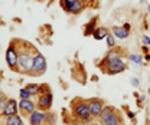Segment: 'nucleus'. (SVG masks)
Returning a JSON list of instances; mask_svg holds the SVG:
<instances>
[{
    "label": "nucleus",
    "instance_id": "nucleus-30",
    "mask_svg": "<svg viewBox=\"0 0 150 125\" xmlns=\"http://www.w3.org/2000/svg\"><path fill=\"white\" fill-rule=\"evenodd\" d=\"M123 27H124V29H127V30H131V25L129 23V22H126V23L123 25Z\"/></svg>",
    "mask_w": 150,
    "mask_h": 125
},
{
    "label": "nucleus",
    "instance_id": "nucleus-6",
    "mask_svg": "<svg viewBox=\"0 0 150 125\" xmlns=\"http://www.w3.org/2000/svg\"><path fill=\"white\" fill-rule=\"evenodd\" d=\"M46 68H48V63H46L45 56L38 51L35 58H33V65H32V69L29 72V76H35V78L36 76H42L46 72Z\"/></svg>",
    "mask_w": 150,
    "mask_h": 125
},
{
    "label": "nucleus",
    "instance_id": "nucleus-20",
    "mask_svg": "<svg viewBox=\"0 0 150 125\" xmlns=\"http://www.w3.org/2000/svg\"><path fill=\"white\" fill-rule=\"evenodd\" d=\"M127 58H129V60L133 62V63H137V65H142V63H143V56H142V55L130 53Z\"/></svg>",
    "mask_w": 150,
    "mask_h": 125
},
{
    "label": "nucleus",
    "instance_id": "nucleus-32",
    "mask_svg": "<svg viewBox=\"0 0 150 125\" xmlns=\"http://www.w3.org/2000/svg\"><path fill=\"white\" fill-rule=\"evenodd\" d=\"M144 60H146V62H150V53L144 55Z\"/></svg>",
    "mask_w": 150,
    "mask_h": 125
},
{
    "label": "nucleus",
    "instance_id": "nucleus-16",
    "mask_svg": "<svg viewBox=\"0 0 150 125\" xmlns=\"http://www.w3.org/2000/svg\"><path fill=\"white\" fill-rule=\"evenodd\" d=\"M110 33V29L105 27V26H98L93 33V37L95 40H105L107 35Z\"/></svg>",
    "mask_w": 150,
    "mask_h": 125
},
{
    "label": "nucleus",
    "instance_id": "nucleus-5",
    "mask_svg": "<svg viewBox=\"0 0 150 125\" xmlns=\"http://www.w3.org/2000/svg\"><path fill=\"white\" fill-rule=\"evenodd\" d=\"M100 69L107 73V75H118V73H123L124 71H127V63L123 60V59H118V60H112V62H100L98 63Z\"/></svg>",
    "mask_w": 150,
    "mask_h": 125
},
{
    "label": "nucleus",
    "instance_id": "nucleus-23",
    "mask_svg": "<svg viewBox=\"0 0 150 125\" xmlns=\"http://www.w3.org/2000/svg\"><path fill=\"white\" fill-rule=\"evenodd\" d=\"M19 96H20V99H32V95L26 91V88L19 91Z\"/></svg>",
    "mask_w": 150,
    "mask_h": 125
},
{
    "label": "nucleus",
    "instance_id": "nucleus-39",
    "mask_svg": "<svg viewBox=\"0 0 150 125\" xmlns=\"http://www.w3.org/2000/svg\"><path fill=\"white\" fill-rule=\"evenodd\" d=\"M39 1H42V0H39Z\"/></svg>",
    "mask_w": 150,
    "mask_h": 125
},
{
    "label": "nucleus",
    "instance_id": "nucleus-1",
    "mask_svg": "<svg viewBox=\"0 0 150 125\" xmlns=\"http://www.w3.org/2000/svg\"><path fill=\"white\" fill-rule=\"evenodd\" d=\"M16 48L19 52V66H20V73L29 75L33 65V58L36 55L38 49L29 42L22 40V39H15Z\"/></svg>",
    "mask_w": 150,
    "mask_h": 125
},
{
    "label": "nucleus",
    "instance_id": "nucleus-21",
    "mask_svg": "<svg viewBox=\"0 0 150 125\" xmlns=\"http://www.w3.org/2000/svg\"><path fill=\"white\" fill-rule=\"evenodd\" d=\"M105 42H107L108 49H111V48H115V46H117V43H115V36L112 35L111 32L107 35V37H105Z\"/></svg>",
    "mask_w": 150,
    "mask_h": 125
},
{
    "label": "nucleus",
    "instance_id": "nucleus-8",
    "mask_svg": "<svg viewBox=\"0 0 150 125\" xmlns=\"http://www.w3.org/2000/svg\"><path fill=\"white\" fill-rule=\"evenodd\" d=\"M52 102H54V95H52V92L39 95V96H38L36 108L40 109V111H43V112H48V111L52 108Z\"/></svg>",
    "mask_w": 150,
    "mask_h": 125
},
{
    "label": "nucleus",
    "instance_id": "nucleus-26",
    "mask_svg": "<svg viewBox=\"0 0 150 125\" xmlns=\"http://www.w3.org/2000/svg\"><path fill=\"white\" fill-rule=\"evenodd\" d=\"M142 42H143V45H146V46H149V48H150V36L143 35V37H142Z\"/></svg>",
    "mask_w": 150,
    "mask_h": 125
},
{
    "label": "nucleus",
    "instance_id": "nucleus-14",
    "mask_svg": "<svg viewBox=\"0 0 150 125\" xmlns=\"http://www.w3.org/2000/svg\"><path fill=\"white\" fill-rule=\"evenodd\" d=\"M98 20H100L98 16H94V18H91V20L84 26V36H85V37H87V36H93L94 30L98 27Z\"/></svg>",
    "mask_w": 150,
    "mask_h": 125
},
{
    "label": "nucleus",
    "instance_id": "nucleus-19",
    "mask_svg": "<svg viewBox=\"0 0 150 125\" xmlns=\"http://www.w3.org/2000/svg\"><path fill=\"white\" fill-rule=\"evenodd\" d=\"M26 91L32 96H38L39 95V85L38 84H29V85H26Z\"/></svg>",
    "mask_w": 150,
    "mask_h": 125
},
{
    "label": "nucleus",
    "instance_id": "nucleus-22",
    "mask_svg": "<svg viewBox=\"0 0 150 125\" xmlns=\"http://www.w3.org/2000/svg\"><path fill=\"white\" fill-rule=\"evenodd\" d=\"M48 92H52L51 91V86L48 84H40L39 85V95H43V93H48ZM38 95V96H39Z\"/></svg>",
    "mask_w": 150,
    "mask_h": 125
},
{
    "label": "nucleus",
    "instance_id": "nucleus-29",
    "mask_svg": "<svg viewBox=\"0 0 150 125\" xmlns=\"http://www.w3.org/2000/svg\"><path fill=\"white\" fill-rule=\"evenodd\" d=\"M149 46H146V45H143V46H142V51H143V53L146 55V53H149Z\"/></svg>",
    "mask_w": 150,
    "mask_h": 125
},
{
    "label": "nucleus",
    "instance_id": "nucleus-38",
    "mask_svg": "<svg viewBox=\"0 0 150 125\" xmlns=\"http://www.w3.org/2000/svg\"><path fill=\"white\" fill-rule=\"evenodd\" d=\"M149 95H150V86H149Z\"/></svg>",
    "mask_w": 150,
    "mask_h": 125
},
{
    "label": "nucleus",
    "instance_id": "nucleus-3",
    "mask_svg": "<svg viewBox=\"0 0 150 125\" xmlns=\"http://www.w3.org/2000/svg\"><path fill=\"white\" fill-rule=\"evenodd\" d=\"M97 121L104 122V124H108V125H124L121 112H120L117 108L111 107V105H105V107H104L103 112H101L100 117L97 118Z\"/></svg>",
    "mask_w": 150,
    "mask_h": 125
},
{
    "label": "nucleus",
    "instance_id": "nucleus-13",
    "mask_svg": "<svg viewBox=\"0 0 150 125\" xmlns=\"http://www.w3.org/2000/svg\"><path fill=\"white\" fill-rule=\"evenodd\" d=\"M111 33L115 36V39H120V40H126L129 36H130V30H127V29H124L123 27V25L121 26H112L111 27Z\"/></svg>",
    "mask_w": 150,
    "mask_h": 125
},
{
    "label": "nucleus",
    "instance_id": "nucleus-35",
    "mask_svg": "<svg viewBox=\"0 0 150 125\" xmlns=\"http://www.w3.org/2000/svg\"><path fill=\"white\" fill-rule=\"evenodd\" d=\"M147 12H149V16H150V4L147 6Z\"/></svg>",
    "mask_w": 150,
    "mask_h": 125
},
{
    "label": "nucleus",
    "instance_id": "nucleus-28",
    "mask_svg": "<svg viewBox=\"0 0 150 125\" xmlns=\"http://www.w3.org/2000/svg\"><path fill=\"white\" fill-rule=\"evenodd\" d=\"M131 85H133V86H139V85H140L139 78H131Z\"/></svg>",
    "mask_w": 150,
    "mask_h": 125
},
{
    "label": "nucleus",
    "instance_id": "nucleus-25",
    "mask_svg": "<svg viewBox=\"0 0 150 125\" xmlns=\"http://www.w3.org/2000/svg\"><path fill=\"white\" fill-rule=\"evenodd\" d=\"M136 96H137V105L142 108L143 107V102H146V95H139V93H136Z\"/></svg>",
    "mask_w": 150,
    "mask_h": 125
},
{
    "label": "nucleus",
    "instance_id": "nucleus-18",
    "mask_svg": "<svg viewBox=\"0 0 150 125\" xmlns=\"http://www.w3.org/2000/svg\"><path fill=\"white\" fill-rule=\"evenodd\" d=\"M56 122V115L54 114V112H46V117H45V122H43V125H55Z\"/></svg>",
    "mask_w": 150,
    "mask_h": 125
},
{
    "label": "nucleus",
    "instance_id": "nucleus-2",
    "mask_svg": "<svg viewBox=\"0 0 150 125\" xmlns=\"http://www.w3.org/2000/svg\"><path fill=\"white\" fill-rule=\"evenodd\" d=\"M71 115L75 121H79L81 124H88V122H93L94 118L90 112V105H88V99H84V98H74L71 101Z\"/></svg>",
    "mask_w": 150,
    "mask_h": 125
},
{
    "label": "nucleus",
    "instance_id": "nucleus-7",
    "mask_svg": "<svg viewBox=\"0 0 150 125\" xmlns=\"http://www.w3.org/2000/svg\"><path fill=\"white\" fill-rule=\"evenodd\" d=\"M88 105H90V112H91L93 118L97 119L100 117V114L103 112L104 107H105V102L101 98H90L88 99Z\"/></svg>",
    "mask_w": 150,
    "mask_h": 125
},
{
    "label": "nucleus",
    "instance_id": "nucleus-10",
    "mask_svg": "<svg viewBox=\"0 0 150 125\" xmlns=\"http://www.w3.org/2000/svg\"><path fill=\"white\" fill-rule=\"evenodd\" d=\"M124 55H126V51H124V49H121V48L115 46V48L108 49V52L104 55V58H103V62H112V60L123 59V58H124Z\"/></svg>",
    "mask_w": 150,
    "mask_h": 125
},
{
    "label": "nucleus",
    "instance_id": "nucleus-33",
    "mask_svg": "<svg viewBox=\"0 0 150 125\" xmlns=\"http://www.w3.org/2000/svg\"><path fill=\"white\" fill-rule=\"evenodd\" d=\"M81 1H82V3H84V4H85V6H87V4H88V3H90V1H93V0H81Z\"/></svg>",
    "mask_w": 150,
    "mask_h": 125
},
{
    "label": "nucleus",
    "instance_id": "nucleus-11",
    "mask_svg": "<svg viewBox=\"0 0 150 125\" xmlns=\"http://www.w3.org/2000/svg\"><path fill=\"white\" fill-rule=\"evenodd\" d=\"M18 111H19L18 101H16V99H12V98H9L0 115L6 118V117H10V115H15V114H18Z\"/></svg>",
    "mask_w": 150,
    "mask_h": 125
},
{
    "label": "nucleus",
    "instance_id": "nucleus-31",
    "mask_svg": "<svg viewBox=\"0 0 150 125\" xmlns=\"http://www.w3.org/2000/svg\"><path fill=\"white\" fill-rule=\"evenodd\" d=\"M85 125H101V122L100 121H93V122H88V124H85Z\"/></svg>",
    "mask_w": 150,
    "mask_h": 125
},
{
    "label": "nucleus",
    "instance_id": "nucleus-24",
    "mask_svg": "<svg viewBox=\"0 0 150 125\" xmlns=\"http://www.w3.org/2000/svg\"><path fill=\"white\" fill-rule=\"evenodd\" d=\"M7 99L9 98H6V95L0 91V114H1V111H3V108H4V105H6V102H7Z\"/></svg>",
    "mask_w": 150,
    "mask_h": 125
},
{
    "label": "nucleus",
    "instance_id": "nucleus-4",
    "mask_svg": "<svg viewBox=\"0 0 150 125\" xmlns=\"http://www.w3.org/2000/svg\"><path fill=\"white\" fill-rule=\"evenodd\" d=\"M6 65L10 71L19 72L20 73V66H19V52L15 43V39L10 40L7 49H6Z\"/></svg>",
    "mask_w": 150,
    "mask_h": 125
},
{
    "label": "nucleus",
    "instance_id": "nucleus-9",
    "mask_svg": "<svg viewBox=\"0 0 150 125\" xmlns=\"http://www.w3.org/2000/svg\"><path fill=\"white\" fill-rule=\"evenodd\" d=\"M18 107H19V112H20V115H23V117H28L29 118V115L33 112V111H36V104L32 101V99H20L18 102Z\"/></svg>",
    "mask_w": 150,
    "mask_h": 125
},
{
    "label": "nucleus",
    "instance_id": "nucleus-15",
    "mask_svg": "<svg viewBox=\"0 0 150 125\" xmlns=\"http://www.w3.org/2000/svg\"><path fill=\"white\" fill-rule=\"evenodd\" d=\"M84 9H85V4L81 1V0H76L74 4H71L68 9H67V15H74V16H76V15H79L81 12H84Z\"/></svg>",
    "mask_w": 150,
    "mask_h": 125
},
{
    "label": "nucleus",
    "instance_id": "nucleus-34",
    "mask_svg": "<svg viewBox=\"0 0 150 125\" xmlns=\"http://www.w3.org/2000/svg\"><path fill=\"white\" fill-rule=\"evenodd\" d=\"M71 125H81V122H79V121H76V122H74V124H71Z\"/></svg>",
    "mask_w": 150,
    "mask_h": 125
},
{
    "label": "nucleus",
    "instance_id": "nucleus-17",
    "mask_svg": "<svg viewBox=\"0 0 150 125\" xmlns=\"http://www.w3.org/2000/svg\"><path fill=\"white\" fill-rule=\"evenodd\" d=\"M3 119H4V125H23V119L18 114L10 115V117H6V118L3 117Z\"/></svg>",
    "mask_w": 150,
    "mask_h": 125
},
{
    "label": "nucleus",
    "instance_id": "nucleus-12",
    "mask_svg": "<svg viewBox=\"0 0 150 125\" xmlns=\"http://www.w3.org/2000/svg\"><path fill=\"white\" fill-rule=\"evenodd\" d=\"M45 117H46V112L36 109L33 111L30 115H29V124L30 125H43L45 122Z\"/></svg>",
    "mask_w": 150,
    "mask_h": 125
},
{
    "label": "nucleus",
    "instance_id": "nucleus-37",
    "mask_svg": "<svg viewBox=\"0 0 150 125\" xmlns=\"http://www.w3.org/2000/svg\"><path fill=\"white\" fill-rule=\"evenodd\" d=\"M101 125H108V124H104V122H101Z\"/></svg>",
    "mask_w": 150,
    "mask_h": 125
},
{
    "label": "nucleus",
    "instance_id": "nucleus-27",
    "mask_svg": "<svg viewBox=\"0 0 150 125\" xmlns=\"http://www.w3.org/2000/svg\"><path fill=\"white\" fill-rule=\"evenodd\" d=\"M124 109L127 111V117H129L130 119H134V118H136V112L130 111V109H129V107H124Z\"/></svg>",
    "mask_w": 150,
    "mask_h": 125
},
{
    "label": "nucleus",
    "instance_id": "nucleus-36",
    "mask_svg": "<svg viewBox=\"0 0 150 125\" xmlns=\"http://www.w3.org/2000/svg\"><path fill=\"white\" fill-rule=\"evenodd\" d=\"M146 125H150V121H149V119H147V121H146Z\"/></svg>",
    "mask_w": 150,
    "mask_h": 125
}]
</instances>
